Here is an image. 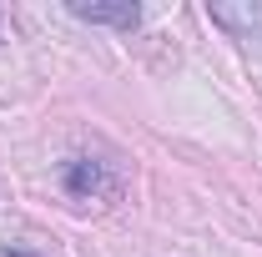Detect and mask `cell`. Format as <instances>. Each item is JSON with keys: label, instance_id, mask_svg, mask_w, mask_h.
Here are the masks:
<instances>
[{"label": "cell", "instance_id": "cell-1", "mask_svg": "<svg viewBox=\"0 0 262 257\" xmlns=\"http://www.w3.org/2000/svg\"><path fill=\"white\" fill-rule=\"evenodd\" d=\"M66 192L76 202H111L121 192V177L106 172V161H91V157H76L66 166Z\"/></svg>", "mask_w": 262, "mask_h": 257}, {"label": "cell", "instance_id": "cell-2", "mask_svg": "<svg viewBox=\"0 0 262 257\" xmlns=\"http://www.w3.org/2000/svg\"><path fill=\"white\" fill-rule=\"evenodd\" d=\"M71 15H81V20H101V26H121V31H131V26L141 20V5H131V0H71Z\"/></svg>", "mask_w": 262, "mask_h": 257}, {"label": "cell", "instance_id": "cell-3", "mask_svg": "<svg viewBox=\"0 0 262 257\" xmlns=\"http://www.w3.org/2000/svg\"><path fill=\"white\" fill-rule=\"evenodd\" d=\"M5 257H26V252H5Z\"/></svg>", "mask_w": 262, "mask_h": 257}]
</instances>
